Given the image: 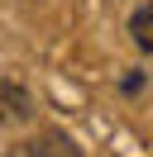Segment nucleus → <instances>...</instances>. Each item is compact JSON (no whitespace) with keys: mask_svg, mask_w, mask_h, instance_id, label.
Segmentation results:
<instances>
[{"mask_svg":"<svg viewBox=\"0 0 153 157\" xmlns=\"http://www.w3.org/2000/svg\"><path fill=\"white\" fill-rule=\"evenodd\" d=\"M5 157H81V147H76L72 138L62 133V128H38L34 138L14 143Z\"/></svg>","mask_w":153,"mask_h":157,"instance_id":"1","label":"nucleus"},{"mask_svg":"<svg viewBox=\"0 0 153 157\" xmlns=\"http://www.w3.org/2000/svg\"><path fill=\"white\" fill-rule=\"evenodd\" d=\"M129 38H134V48H139V52H148V57H153V0H143L139 10L129 14Z\"/></svg>","mask_w":153,"mask_h":157,"instance_id":"3","label":"nucleus"},{"mask_svg":"<svg viewBox=\"0 0 153 157\" xmlns=\"http://www.w3.org/2000/svg\"><path fill=\"white\" fill-rule=\"evenodd\" d=\"M34 95H29L19 81H0V128H19L34 119Z\"/></svg>","mask_w":153,"mask_h":157,"instance_id":"2","label":"nucleus"}]
</instances>
